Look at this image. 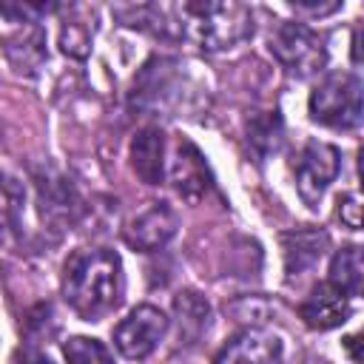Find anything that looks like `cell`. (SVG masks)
<instances>
[{"mask_svg": "<svg viewBox=\"0 0 364 364\" xmlns=\"http://www.w3.org/2000/svg\"><path fill=\"white\" fill-rule=\"evenodd\" d=\"M267 46H270V54L279 60V65L290 77L307 80L327 65V48L321 34L304 23H279Z\"/></svg>", "mask_w": 364, "mask_h": 364, "instance_id": "obj_5", "label": "cell"}, {"mask_svg": "<svg viewBox=\"0 0 364 364\" xmlns=\"http://www.w3.org/2000/svg\"><path fill=\"white\" fill-rule=\"evenodd\" d=\"M330 247V236L321 228H299L287 230L282 236V253H284V273L287 279L304 276Z\"/></svg>", "mask_w": 364, "mask_h": 364, "instance_id": "obj_12", "label": "cell"}, {"mask_svg": "<svg viewBox=\"0 0 364 364\" xmlns=\"http://www.w3.org/2000/svg\"><path fill=\"white\" fill-rule=\"evenodd\" d=\"M185 88H188V74L182 71V63L168 57H154L151 63L142 65L139 77L134 80L131 105L145 114L162 111L165 117H176L179 105L185 102Z\"/></svg>", "mask_w": 364, "mask_h": 364, "instance_id": "obj_4", "label": "cell"}, {"mask_svg": "<svg viewBox=\"0 0 364 364\" xmlns=\"http://www.w3.org/2000/svg\"><path fill=\"white\" fill-rule=\"evenodd\" d=\"M173 316H176V336L185 344L199 341V336L210 324V304L196 290H182L173 299Z\"/></svg>", "mask_w": 364, "mask_h": 364, "instance_id": "obj_15", "label": "cell"}, {"mask_svg": "<svg viewBox=\"0 0 364 364\" xmlns=\"http://www.w3.org/2000/svg\"><path fill=\"white\" fill-rule=\"evenodd\" d=\"M165 333H168V316L154 304H139L114 327V347L119 350L122 358L142 361L159 347Z\"/></svg>", "mask_w": 364, "mask_h": 364, "instance_id": "obj_6", "label": "cell"}, {"mask_svg": "<svg viewBox=\"0 0 364 364\" xmlns=\"http://www.w3.org/2000/svg\"><path fill=\"white\" fill-rule=\"evenodd\" d=\"M307 364H330V361H324V358H307Z\"/></svg>", "mask_w": 364, "mask_h": 364, "instance_id": "obj_27", "label": "cell"}, {"mask_svg": "<svg viewBox=\"0 0 364 364\" xmlns=\"http://www.w3.org/2000/svg\"><path fill=\"white\" fill-rule=\"evenodd\" d=\"M290 9L296 11V14H330V11H338L341 9V3H290Z\"/></svg>", "mask_w": 364, "mask_h": 364, "instance_id": "obj_24", "label": "cell"}, {"mask_svg": "<svg viewBox=\"0 0 364 364\" xmlns=\"http://www.w3.org/2000/svg\"><path fill=\"white\" fill-rule=\"evenodd\" d=\"M330 282L347 293L364 299V245H347L330 259Z\"/></svg>", "mask_w": 364, "mask_h": 364, "instance_id": "obj_16", "label": "cell"}, {"mask_svg": "<svg viewBox=\"0 0 364 364\" xmlns=\"http://www.w3.org/2000/svg\"><path fill=\"white\" fill-rule=\"evenodd\" d=\"M247 139H250V145L259 156L276 154L282 139H284V128H282L279 114L276 111H262V114L250 117L247 119Z\"/></svg>", "mask_w": 364, "mask_h": 364, "instance_id": "obj_17", "label": "cell"}, {"mask_svg": "<svg viewBox=\"0 0 364 364\" xmlns=\"http://www.w3.org/2000/svg\"><path fill=\"white\" fill-rule=\"evenodd\" d=\"M182 34L205 51H228L253 34V11L236 0H196L179 6Z\"/></svg>", "mask_w": 364, "mask_h": 364, "instance_id": "obj_2", "label": "cell"}, {"mask_svg": "<svg viewBox=\"0 0 364 364\" xmlns=\"http://www.w3.org/2000/svg\"><path fill=\"white\" fill-rule=\"evenodd\" d=\"M171 182L188 202H196L199 196H205V191L210 185L208 182V168H205V159L199 156V151L191 142H179L176 156H173V168H171Z\"/></svg>", "mask_w": 364, "mask_h": 364, "instance_id": "obj_14", "label": "cell"}, {"mask_svg": "<svg viewBox=\"0 0 364 364\" xmlns=\"http://www.w3.org/2000/svg\"><path fill=\"white\" fill-rule=\"evenodd\" d=\"M131 168L145 185L165 179V134L159 128H142L131 139Z\"/></svg>", "mask_w": 364, "mask_h": 364, "instance_id": "obj_13", "label": "cell"}, {"mask_svg": "<svg viewBox=\"0 0 364 364\" xmlns=\"http://www.w3.org/2000/svg\"><path fill=\"white\" fill-rule=\"evenodd\" d=\"M282 338L264 327L236 333L213 358V364H284Z\"/></svg>", "mask_w": 364, "mask_h": 364, "instance_id": "obj_8", "label": "cell"}, {"mask_svg": "<svg viewBox=\"0 0 364 364\" xmlns=\"http://www.w3.org/2000/svg\"><path fill=\"white\" fill-rule=\"evenodd\" d=\"M341 344H344V353H347L355 364H364V327H361L358 333H350Z\"/></svg>", "mask_w": 364, "mask_h": 364, "instance_id": "obj_23", "label": "cell"}, {"mask_svg": "<svg viewBox=\"0 0 364 364\" xmlns=\"http://www.w3.org/2000/svg\"><path fill=\"white\" fill-rule=\"evenodd\" d=\"M125 293L122 259L108 247H82L71 253L63 270V296L68 307L85 318L100 321L119 307Z\"/></svg>", "mask_w": 364, "mask_h": 364, "instance_id": "obj_1", "label": "cell"}, {"mask_svg": "<svg viewBox=\"0 0 364 364\" xmlns=\"http://www.w3.org/2000/svg\"><path fill=\"white\" fill-rule=\"evenodd\" d=\"M350 60H353V65L364 74V23L353 28V40H350Z\"/></svg>", "mask_w": 364, "mask_h": 364, "instance_id": "obj_22", "label": "cell"}, {"mask_svg": "<svg viewBox=\"0 0 364 364\" xmlns=\"http://www.w3.org/2000/svg\"><path fill=\"white\" fill-rule=\"evenodd\" d=\"M37 11H43L40 6L34 9V6H20V14H23V26L14 31V34H9L6 37V60L11 63V68L17 71V74H31V71H37L40 65H43V60H46V34H43V28L37 26V20L31 17V14H37Z\"/></svg>", "mask_w": 364, "mask_h": 364, "instance_id": "obj_11", "label": "cell"}, {"mask_svg": "<svg viewBox=\"0 0 364 364\" xmlns=\"http://www.w3.org/2000/svg\"><path fill=\"white\" fill-rule=\"evenodd\" d=\"M17 364H54V361L48 355H43V353H23L17 358Z\"/></svg>", "mask_w": 364, "mask_h": 364, "instance_id": "obj_25", "label": "cell"}, {"mask_svg": "<svg viewBox=\"0 0 364 364\" xmlns=\"http://www.w3.org/2000/svg\"><path fill=\"white\" fill-rule=\"evenodd\" d=\"M358 179H361V191H364V148L358 151Z\"/></svg>", "mask_w": 364, "mask_h": 364, "instance_id": "obj_26", "label": "cell"}, {"mask_svg": "<svg viewBox=\"0 0 364 364\" xmlns=\"http://www.w3.org/2000/svg\"><path fill=\"white\" fill-rule=\"evenodd\" d=\"M299 316L310 330H333L350 318V296L341 293L333 282H318L310 287L304 301L299 304Z\"/></svg>", "mask_w": 364, "mask_h": 364, "instance_id": "obj_9", "label": "cell"}, {"mask_svg": "<svg viewBox=\"0 0 364 364\" xmlns=\"http://www.w3.org/2000/svg\"><path fill=\"white\" fill-rule=\"evenodd\" d=\"M338 171H341V154H338L336 145L310 139L301 148V154L296 159V188H299L301 202L310 210L318 208L324 191L338 176Z\"/></svg>", "mask_w": 364, "mask_h": 364, "instance_id": "obj_7", "label": "cell"}, {"mask_svg": "<svg viewBox=\"0 0 364 364\" xmlns=\"http://www.w3.org/2000/svg\"><path fill=\"white\" fill-rule=\"evenodd\" d=\"M77 208V196H74V188L65 185V182H51L48 185V193L43 191V216H51V219H74L71 210Z\"/></svg>", "mask_w": 364, "mask_h": 364, "instance_id": "obj_20", "label": "cell"}, {"mask_svg": "<svg viewBox=\"0 0 364 364\" xmlns=\"http://www.w3.org/2000/svg\"><path fill=\"white\" fill-rule=\"evenodd\" d=\"M176 233V213L165 202H154L125 225V242L134 250L154 253L165 247Z\"/></svg>", "mask_w": 364, "mask_h": 364, "instance_id": "obj_10", "label": "cell"}, {"mask_svg": "<svg viewBox=\"0 0 364 364\" xmlns=\"http://www.w3.org/2000/svg\"><path fill=\"white\" fill-rule=\"evenodd\" d=\"M63 355L68 364H114L108 347L88 336H71L63 344Z\"/></svg>", "mask_w": 364, "mask_h": 364, "instance_id": "obj_19", "label": "cell"}, {"mask_svg": "<svg viewBox=\"0 0 364 364\" xmlns=\"http://www.w3.org/2000/svg\"><path fill=\"white\" fill-rule=\"evenodd\" d=\"M336 216L341 219L344 228L361 230L364 228V193H344V196H338Z\"/></svg>", "mask_w": 364, "mask_h": 364, "instance_id": "obj_21", "label": "cell"}, {"mask_svg": "<svg viewBox=\"0 0 364 364\" xmlns=\"http://www.w3.org/2000/svg\"><path fill=\"white\" fill-rule=\"evenodd\" d=\"M310 119L336 131H350L364 122V85L350 71L324 74L310 91Z\"/></svg>", "mask_w": 364, "mask_h": 364, "instance_id": "obj_3", "label": "cell"}, {"mask_svg": "<svg viewBox=\"0 0 364 364\" xmlns=\"http://www.w3.org/2000/svg\"><path fill=\"white\" fill-rule=\"evenodd\" d=\"M68 14L71 17L60 28V46L71 57H85L91 48V40H94V23H88V17H77L80 6H71Z\"/></svg>", "mask_w": 364, "mask_h": 364, "instance_id": "obj_18", "label": "cell"}]
</instances>
